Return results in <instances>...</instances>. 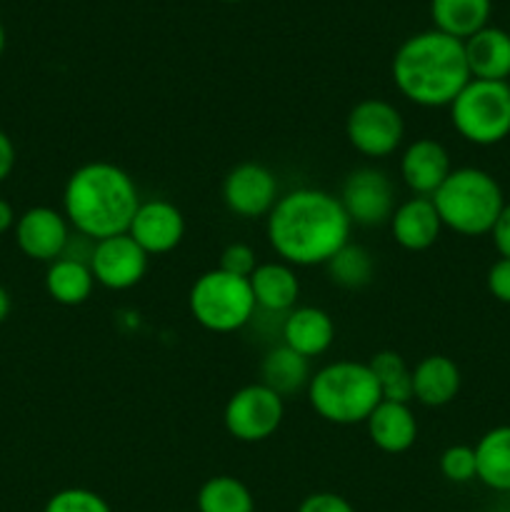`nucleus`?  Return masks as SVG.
I'll return each mask as SVG.
<instances>
[{"instance_id":"6e6552de","label":"nucleus","mask_w":510,"mask_h":512,"mask_svg":"<svg viewBox=\"0 0 510 512\" xmlns=\"http://www.w3.org/2000/svg\"><path fill=\"white\" fill-rule=\"evenodd\" d=\"M285 420V400L263 383L235 390L223 410V425L240 443H263L273 438Z\"/></svg>"},{"instance_id":"e433bc0d","label":"nucleus","mask_w":510,"mask_h":512,"mask_svg":"<svg viewBox=\"0 0 510 512\" xmlns=\"http://www.w3.org/2000/svg\"><path fill=\"white\" fill-rule=\"evenodd\" d=\"M10 308H13V300H10L8 290L0 285V323H5V318L10 315Z\"/></svg>"},{"instance_id":"9d476101","label":"nucleus","mask_w":510,"mask_h":512,"mask_svg":"<svg viewBox=\"0 0 510 512\" xmlns=\"http://www.w3.org/2000/svg\"><path fill=\"white\" fill-rule=\"evenodd\" d=\"M350 223L375 228L390 223L395 213V188L378 168H358L345 178L338 195Z\"/></svg>"},{"instance_id":"dca6fc26","label":"nucleus","mask_w":510,"mask_h":512,"mask_svg":"<svg viewBox=\"0 0 510 512\" xmlns=\"http://www.w3.org/2000/svg\"><path fill=\"white\" fill-rule=\"evenodd\" d=\"M390 233H393L395 243L410 253H423V250L433 248L443 233V223H440L433 200L413 195L405 203L395 205V213L390 218Z\"/></svg>"},{"instance_id":"20e7f679","label":"nucleus","mask_w":510,"mask_h":512,"mask_svg":"<svg viewBox=\"0 0 510 512\" xmlns=\"http://www.w3.org/2000/svg\"><path fill=\"white\" fill-rule=\"evenodd\" d=\"M430 200L443 228L465 238L490 235L500 210L505 208L503 188L483 168H453Z\"/></svg>"},{"instance_id":"72a5a7b5","label":"nucleus","mask_w":510,"mask_h":512,"mask_svg":"<svg viewBox=\"0 0 510 512\" xmlns=\"http://www.w3.org/2000/svg\"><path fill=\"white\" fill-rule=\"evenodd\" d=\"M490 238H493V245L500 258H510V203H505V208L500 210L498 220H495L493 230H490Z\"/></svg>"},{"instance_id":"c9c22d12","label":"nucleus","mask_w":510,"mask_h":512,"mask_svg":"<svg viewBox=\"0 0 510 512\" xmlns=\"http://www.w3.org/2000/svg\"><path fill=\"white\" fill-rule=\"evenodd\" d=\"M15 220H18V215H15L13 205H10L8 200L0 198V235L8 233V230H13Z\"/></svg>"},{"instance_id":"2eb2a0df","label":"nucleus","mask_w":510,"mask_h":512,"mask_svg":"<svg viewBox=\"0 0 510 512\" xmlns=\"http://www.w3.org/2000/svg\"><path fill=\"white\" fill-rule=\"evenodd\" d=\"M450 170H453L450 153L435 138H415L413 143L405 145L403 155H400V178L413 190V195L433 198Z\"/></svg>"},{"instance_id":"cd10ccee","label":"nucleus","mask_w":510,"mask_h":512,"mask_svg":"<svg viewBox=\"0 0 510 512\" xmlns=\"http://www.w3.org/2000/svg\"><path fill=\"white\" fill-rule=\"evenodd\" d=\"M330 280L345 290H360L373 283L375 258L368 248L358 243H348L325 263Z\"/></svg>"},{"instance_id":"f3484780","label":"nucleus","mask_w":510,"mask_h":512,"mask_svg":"<svg viewBox=\"0 0 510 512\" xmlns=\"http://www.w3.org/2000/svg\"><path fill=\"white\" fill-rule=\"evenodd\" d=\"M280 335H283V345L310 360L328 353L335 340V323L323 308L295 305L290 313H285Z\"/></svg>"},{"instance_id":"473e14b6","label":"nucleus","mask_w":510,"mask_h":512,"mask_svg":"<svg viewBox=\"0 0 510 512\" xmlns=\"http://www.w3.org/2000/svg\"><path fill=\"white\" fill-rule=\"evenodd\" d=\"M298 512H355V508L343 498V495L323 490V493L308 495V498L300 503Z\"/></svg>"},{"instance_id":"a211bd4d","label":"nucleus","mask_w":510,"mask_h":512,"mask_svg":"<svg viewBox=\"0 0 510 512\" xmlns=\"http://www.w3.org/2000/svg\"><path fill=\"white\" fill-rule=\"evenodd\" d=\"M368 438L380 453L400 455L408 453L418 440V420H415L410 403H390L380 400L378 408L365 420Z\"/></svg>"},{"instance_id":"39448f33","label":"nucleus","mask_w":510,"mask_h":512,"mask_svg":"<svg viewBox=\"0 0 510 512\" xmlns=\"http://www.w3.org/2000/svg\"><path fill=\"white\" fill-rule=\"evenodd\" d=\"M305 393L315 415L333 425L365 423L383 400L370 365L355 360H335L315 370Z\"/></svg>"},{"instance_id":"7c9ffc66","label":"nucleus","mask_w":510,"mask_h":512,"mask_svg":"<svg viewBox=\"0 0 510 512\" xmlns=\"http://www.w3.org/2000/svg\"><path fill=\"white\" fill-rule=\"evenodd\" d=\"M258 265H260L258 255H255V250L250 248V245L230 243L228 248L220 253L218 268L225 270V273H230V275H238V278H250Z\"/></svg>"},{"instance_id":"ddd939ff","label":"nucleus","mask_w":510,"mask_h":512,"mask_svg":"<svg viewBox=\"0 0 510 512\" xmlns=\"http://www.w3.org/2000/svg\"><path fill=\"white\" fill-rule=\"evenodd\" d=\"M15 243L20 253L38 263H53L68 253L70 245V223L60 210L48 205L28 208L15 220Z\"/></svg>"},{"instance_id":"9b49d317","label":"nucleus","mask_w":510,"mask_h":512,"mask_svg":"<svg viewBox=\"0 0 510 512\" xmlns=\"http://www.w3.org/2000/svg\"><path fill=\"white\" fill-rule=\"evenodd\" d=\"M150 255L128 233L93 243L88 265L95 283L108 290H130L148 273Z\"/></svg>"},{"instance_id":"7ed1b4c3","label":"nucleus","mask_w":510,"mask_h":512,"mask_svg":"<svg viewBox=\"0 0 510 512\" xmlns=\"http://www.w3.org/2000/svg\"><path fill=\"white\" fill-rule=\"evenodd\" d=\"M390 73L400 95L420 108H450L460 90L473 80L463 40L435 28L410 35L395 50Z\"/></svg>"},{"instance_id":"393cba45","label":"nucleus","mask_w":510,"mask_h":512,"mask_svg":"<svg viewBox=\"0 0 510 512\" xmlns=\"http://www.w3.org/2000/svg\"><path fill=\"white\" fill-rule=\"evenodd\" d=\"M475 448L478 480L495 493H510V425L490 428Z\"/></svg>"},{"instance_id":"4c0bfd02","label":"nucleus","mask_w":510,"mask_h":512,"mask_svg":"<svg viewBox=\"0 0 510 512\" xmlns=\"http://www.w3.org/2000/svg\"><path fill=\"white\" fill-rule=\"evenodd\" d=\"M5 28H3V23H0V55H3V50H5Z\"/></svg>"},{"instance_id":"1a4fd4ad","label":"nucleus","mask_w":510,"mask_h":512,"mask_svg":"<svg viewBox=\"0 0 510 512\" xmlns=\"http://www.w3.org/2000/svg\"><path fill=\"white\" fill-rule=\"evenodd\" d=\"M345 138L365 158H388L403 145L405 120L388 100L365 98L350 108Z\"/></svg>"},{"instance_id":"c756f323","label":"nucleus","mask_w":510,"mask_h":512,"mask_svg":"<svg viewBox=\"0 0 510 512\" xmlns=\"http://www.w3.org/2000/svg\"><path fill=\"white\" fill-rule=\"evenodd\" d=\"M440 473L448 483L465 485L478 480V463H475L473 445H450L440 453Z\"/></svg>"},{"instance_id":"f257e3e1","label":"nucleus","mask_w":510,"mask_h":512,"mask_svg":"<svg viewBox=\"0 0 510 512\" xmlns=\"http://www.w3.org/2000/svg\"><path fill=\"white\" fill-rule=\"evenodd\" d=\"M348 213L333 193L320 188H295L280 195L265 218L270 248L293 268L325 265L350 243Z\"/></svg>"},{"instance_id":"412c9836","label":"nucleus","mask_w":510,"mask_h":512,"mask_svg":"<svg viewBox=\"0 0 510 512\" xmlns=\"http://www.w3.org/2000/svg\"><path fill=\"white\" fill-rule=\"evenodd\" d=\"M465 45L470 78L475 80H508L510 78V33L503 28L485 25Z\"/></svg>"},{"instance_id":"423d86ee","label":"nucleus","mask_w":510,"mask_h":512,"mask_svg":"<svg viewBox=\"0 0 510 512\" xmlns=\"http://www.w3.org/2000/svg\"><path fill=\"white\" fill-rule=\"evenodd\" d=\"M188 308L200 328L228 335L243 330L255 318L258 305L248 278L213 268L195 278L188 293Z\"/></svg>"},{"instance_id":"b1692460","label":"nucleus","mask_w":510,"mask_h":512,"mask_svg":"<svg viewBox=\"0 0 510 512\" xmlns=\"http://www.w3.org/2000/svg\"><path fill=\"white\" fill-rule=\"evenodd\" d=\"M493 0H430V18L435 30L450 38L468 40L490 20Z\"/></svg>"},{"instance_id":"f03ea898","label":"nucleus","mask_w":510,"mask_h":512,"mask_svg":"<svg viewBox=\"0 0 510 512\" xmlns=\"http://www.w3.org/2000/svg\"><path fill=\"white\" fill-rule=\"evenodd\" d=\"M140 193L128 170L108 160L75 168L63 188V215L80 238L93 243L128 233L140 208Z\"/></svg>"},{"instance_id":"c85d7f7f","label":"nucleus","mask_w":510,"mask_h":512,"mask_svg":"<svg viewBox=\"0 0 510 512\" xmlns=\"http://www.w3.org/2000/svg\"><path fill=\"white\" fill-rule=\"evenodd\" d=\"M43 512H113L108 500L88 488H63L50 495Z\"/></svg>"},{"instance_id":"2f4dec72","label":"nucleus","mask_w":510,"mask_h":512,"mask_svg":"<svg viewBox=\"0 0 510 512\" xmlns=\"http://www.w3.org/2000/svg\"><path fill=\"white\" fill-rule=\"evenodd\" d=\"M485 285H488V293L498 303L510 305V258H498L490 265L488 275H485Z\"/></svg>"},{"instance_id":"f8f14e48","label":"nucleus","mask_w":510,"mask_h":512,"mask_svg":"<svg viewBox=\"0 0 510 512\" xmlns=\"http://www.w3.org/2000/svg\"><path fill=\"white\" fill-rule=\"evenodd\" d=\"M280 198L278 178L260 163H240L225 175L223 203L238 218H268Z\"/></svg>"},{"instance_id":"58836bf2","label":"nucleus","mask_w":510,"mask_h":512,"mask_svg":"<svg viewBox=\"0 0 510 512\" xmlns=\"http://www.w3.org/2000/svg\"><path fill=\"white\" fill-rule=\"evenodd\" d=\"M223 3H240V0H223Z\"/></svg>"},{"instance_id":"a878e982","label":"nucleus","mask_w":510,"mask_h":512,"mask_svg":"<svg viewBox=\"0 0 510 512\" xmlns=\"http://www.w3.org/2000/svg\"><path fill=\"white\" fill-rule=\"evenodd\" d=\"M198 512H255V500L248 485L233 475L208 478L195 498Z\"/></svg>"},{"instance_id":"4be33fe9","label":"nucleus","mask_w":510,"mask_h":512,"mask_svg":"<svg viewBox=\"0 0 510 512\" xmlns=\"http://www.w3.org/2000/svg\"><path fill=\"white\" fill-rule=\"evenodd\" d=\"M95 285L98 283H95L88 260L73 258V255L53 260L45 273V290L55 303L65 305V308L83 305L93 295Z\"/></svg>"},{"instance_id":"f704fd0d","label":"nucleus","mask_w":510,"mask_h":512,"mask_svg":"<svg viewBox=\"0 0 510 512\" xmlns=\"http://www.w3.org/2000/svg\"><path fill=\"white\" fill-rule=\"evenodd\" d=\"M15 158H18V153H15L13 140H10V135L5 130H0V183H5L10 178V173L15 168Z\"/></svg>"},{"instance_id":"6ab92c4d","label":"nucleus","mask_w":510,"mask_h":512,"mask_svg":"<svg viewBox=\"0 0 510 512\" xmlns=\"http://www.w3.org/2000/svg\"><path fill=\"white\" fill-rule=\"evenodd\" d=\"M463 375L448 355H425L413 368V400L425 408L450 405L460 393Z\"/></svg>"},{"instance_id":"aec40b11","label":"nucleus","mask_w":510,"mask_h":512,"mask_svg":"<svg viewBox=\"0 0 510 512\" xmlns=\"http://www.w3.org/2000/svg\"><path fill=\"white\" fill-rule=\"evenodd\" d=\"M248 280L255 295V305L260 310L285 315L298 305L300 280L293 265L283 263V260L260 263Z\"/></svg>"},{"instance_id":"4468645a","label":"nucleus","mask_w":510,"mask_h":512,"mask_svg":"<svg viewBox=\"0 0 510 512\" xmlns=\"http://www.w3.org/2000/svg\"><path fill=\"white\" fill-rule=\"evenodd\" d=\"M128 235L148 255H165L178 248L185 238V215L165 198L143 200L135 210Z\"/></svg>"},{"instance_id":"5701e85b","label":"nucleus","mask_w":510,"mask_h":512,"mask_svg":"<svg viewBox=\"0 0 510 512\" xmlns=\"http://www.w3.org/2000/svg\"><path fill=\"white\" fill-rule=\"evenodd\" d=\"M310 378V360L290 350L288 345L280 343L278 348L268 350V355L260 363V383L268 385L270 390L280 395V398H290V395L308 390Z\"/></svg>"},{"instance_id":"bb28decb","label":"nucleus","mask_w":510,"mask_h":512,"mask_svg":"<svg viewBox=\"0 0 510 512\" xmlns=\"http://www.w3.org/2000/svg\"><path fill=\"white\" fill-rule=\"evenodd\" d=\"M380 388V398L390 403H410L413 400V368L395 350H380L368 360Z\"/></svg>"},{"instance_id":"0eeeda50","label":"nucleus","mask_w":510,"mask_h":512,"mask_svg":"<svg viewBox=\"0 0 510 512\" xmlns=\"http://www.w3.org/2000/svg\"><path fill=\"white\" fill-rule=\"evenodd\" d=\"M450 123L468 143L488 148L510 135L508 80H470L450 103Z\"/></svg>"}]
</instances>
